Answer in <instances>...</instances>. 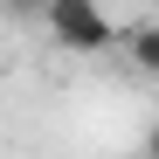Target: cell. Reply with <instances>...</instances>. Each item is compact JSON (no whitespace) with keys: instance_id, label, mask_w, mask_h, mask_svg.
<instances>
[{"instance_id":"obj_1","label":"cell","mask_w":159,"mask_h":159,"mask_svg":"<svg viewBox=\"0 0 159 159\" xmlns=\"http://www.w3.org/2000/svg\"><path fill=\"white\" fill-rule=\"evenodd\" d=\"M42 28L56 48L69 56H104V48H118V21L104 14V0H42Z\"/></svg>"},{"instance_id":"obj_2","label":"cell","mask_w":159,"mask_h":159,"mask_svg":"<svg viewBox=\"0 0 159 159\" xmlns=\"http://www.w3.org/2000/svg\"><path fill=\"white\" fill-rule=\"evenodd\" d=\"M118 48H125V62L139 69V76H159V28H152V21L118 28Z\"/></svg>"},{"instance_id":"obj_3","label":"cell","mask_w":159,"mask_h":159,"mask_svg":"<svg viewBox=\"0 0 159 159\" xmlns=\"http://www.w3.org/2000/svg\"><path fill=\"white\" fill-rule=\"evenodd\" d=\"M0 7H7V14H35L42 0H0Z\"/></svg>"}]
</instances>
